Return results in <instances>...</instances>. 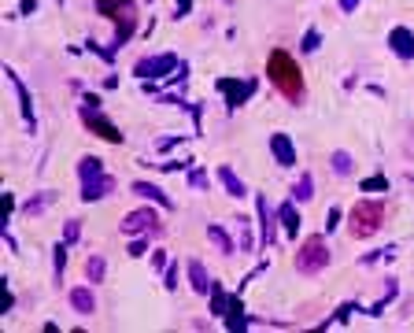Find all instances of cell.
<instances>
[{
	"instance_id": "33",
	"label": "cell",
	"mask_w": 414,
	"mask_h": 333,
	"mask_svg": "<svg viewBox=\"0 0 414 333\" xmlns=\"http://www.w3.org/2000/svg\"><path fill=\"white\" fill-rule=\"evenodd\" d=\"M85 48H89V52H97L104 63H115V56H119V52H115V48L108 45V48H104V45H97V41H85Z\"/></svg>"
},
{
	"instance_id": "41",
	"label": "cell",
	"mask_w": 414,
	"mask_h": 333,
	"mask_svg": "<svg viewBox=\"0 0 414 333\" xmlns=\"http://www.w3.org/2000/svg\"><path fill=\"white\" fill-rule=\"evenodd\" d=\"M181 141H185V137H178V134H174V137H163V141H159V145H155V148H159V152H171L174 145H181Z\"/></svg>"
},
{
	"instance_id": "25",
	"label": "cell",
	"mask_w": 414,
	"mask_h": 333,
	"mask_svg": "<svg viewBox=\"0 0 414 333\" xmlns=\"http://www.w3.org/2000/svg\"><path fill=\"white\" fill-rule=\"evenodd\" d=\"M67 241H59L56 248H52V274H56V285H63V271H67Z\"/></svg>"
},
{
	"instance_id": "23",
	"label": "cell",
	"mask_w": 414,
	"mask_h": 333,
	"mask_svg": "<svg viewBox=\"0 0 414 333\" xmlns=\"http://www.w3.org/2000/svg\"><path fill=\"white\" fill-rule=\"evenodd\" d=\"M207 237H211V245L222 252V255H233V237L226 234V226H218V222H211L207 226Z\"/></svg>"
},
{
	"instance_id": "27",
	"label": "cell",
	"mask_w": 414,
	"mask_h": 333,
	"mask_svg": "<svg viewBox=\"0 0 414 333\" xmlns=\"http://www.w3.org/2000/svg\"><path fill=\"white\" fill-rule=\"evenodd\" d=\"M292 200H300V204L315 200V178H310V174H300V178H296V185H292Z\"/></svg>"
},
{
	"instance_id": "24",
	"label": "cell",
	"mask_w": 414,
	"mask_h": 333,
	"mask_svg": "<svg viewBox=\"0 0 414 333\" xmlns=\"http://www.w3.org/2000/svg\"><path fill=\"white\" fill-rule=\"evenodd\" d=\"M104 274H108V260H104V255H89L85 260V281L89 285H100Z\"/></svg>"
},
{
	"instance_id": "38",
	"label": "cell",
	"mask_w": 414,
	"mask_h": 333,
	"mask_svg": "<svg viewBox=\"0 0 414 333\" xmlns=\"http://www.w3.org/2000/svg\"><path fill=\"white\" fill-rule=\"evenodd\" d=\"M192 11V0H174V19H185Z\"/></svg>"
},
{
	"instance_id": "37",
	"label": "cell",
	"mask_w": 414,
	"mask_h": 333,
	"mask_svg": "<svg viewBox=\"0 0 414 333\" xmlns=\"http://www.w3.org/2000/svg\"><path fill=\"white\" fill-rule=\"evenodd\" d=\"M189 185H192V189H204V193H207V185H211V182H207L204 171H192V174H189Z\"/></svg>"
},
{
	"instance_id": "10",
	"label": "cell",
	"mask_w": 414,
	"mask_h": 333,
	"mask_svg": "<svg viewBox=\"0 0 414 333\" xmlns=\"http://www.w3.org/2000/svg\"><path fill=\"white\" fill-rule=\"evenodd\" d=\"M115 174H100V178H93V182H82V193H78V200L82 204H97V200H104V197H111L115 193Z\"/></svg>"
},
{
	"instance_id": "8",
	"label": "cell",
	"mask_w": 414,
	"mask_h": 333,
	"mask_svg": "<svg viewBox=\"0 0 414 333\" xmlns=\"http://www.w3.org/2000/svg\"><path fill=\"white\" fill-rule=\"evenodd\" d=\"M122 234L129 237H137V234H163V226H159V211L148 208V200H145V208H137V211H129L122 215Z\"/></svg>"
},
{
	"instance_id": "45",
	"label": "cell",
	"mask_w": 414,
	"mask_h": 333,
	"mask_svg": "<svg viewBox=\"0 0 414 333\" xmlns=\"http://www.w3.org/2000/svg\"><path fill=\"white\" fill-rule=\"evenodd\" d=\"M34 8H37V0H22V4H19V11H22V15H30Z\"/></svg>"
},
{
	"instance_id": "21",
	"label": "cell",
	"mask_w": 414,
	"mask_h": 333,
	"mask_svg": "<svg viewBox=\"0 0 414 333\" xmlns=\"http://www.w3.org/2000/svg\"><path fill=\"white\" fill-rule=\"evenodd\" d=\"M189 285H192V292H211V278H207V271H204V263L200 260H192L189 263Z\"/></svg>"
},
{
	"instance_id": "35",
	"label": "cell",
	"mask_w": 414,
	"mask_h": 333,
	"mask_svg": "<svg viewBox=\"0 0 414 333\" xmlns=\"http://www.w3.org/2000/svg\"><path fill=\"white\" fill-rule=\"evenodd\" d=\"M163 289H178V263H166V271H163Z\"/></svg>"
},
{
	"instance_id": "2",
	"label": "cell",
	"mask_w": 414,
	"mask_h": 333,
	"mask_svg": "<svg viewBox=\"0 0 414 333\" xmlns=\"http://www.w3.org/2000/svg\"><path fill=\"white\" fill-rule=\"evenodd\" d=\"M97 11H100V15H108V19L115 22L111 48L119 52V48L129 41V37L137 34V4H134V0H97Z\"/></svg>"
},
{
	"instance_id": "13",
	"label": "cell",
	"mask_w": 414,
	"mask_h": 333,
	"mask_svg": "<svg viewBox=\"0 0 414 333\" xmlns=\"http://www.w3.org/2000/svg\"><path fill=\"white\" fill-rule=\"evenodd\" d=\"M129 189H134V197H141V200L155 204V208H163V211H174V200L166 197V193H163L159 185H152V182H134Z\"/></svg>"
},
{
	"instance_id": "39",
	"label": "cell",
	"mask_w": 414,
	"mask_h": 333,
	"mask_svg": "<svg viewBox=\"0 0 414 333\" xmlns=\"http://www.w3.org/2000/svg\"><path fill=\"white\" fill-rule=\"evenodd\" d=\"M11 211H15V197L4 193V229H8V222H11Z\"/></svg>"
},
{
	"instance_id": "42",
	"label": "cell",
	"mask_w": 414,
	"mask_h": 333,
	"mask_svg": "<svg viewBox=\"0 0 414 333\" xmlns=\"http://www.w3.org/2000/svg\"><path fill=\"white\" fill-rule=\"evenodd\" d=\"M11 307H15V297H11L8 281H4V307H0V315H11Z\"/></svg>"
},
{
	"instance_id": "31",
	"label": "cell",
	"mask_w": 414,
	"mask_h": 333,
	"mask_svg": "<svg viewBox=\"0 0 414 333\" xmlns=\"http://www.w3.org/2000/svg\"><path fill=\"white\" fill-rule=\"evenodd\" d=\"M78 237H82V222L67 219V222H63V241H67V245H78Z\"/></svg>"
},
{
	"instance_id": "9",
	"label": "cell",
	"mask_w": 414,
	"mask_h": 333,
	"mask_svg": "<svg viewBox=\"0 0 414 333\" xmlns=\"http://www.w3.org/2000/svg\"><path fill=\"white\" fill-rule=\"evenodd\" d=\"M4 78L11 82V89H15V93H19V108H22V122H26V130H37V119H34V97H30V89H26L22 85V78H19V74L15 71H11V67H4Z\"/></svg>"
},
{
	"instance_id": "3",
	"label": "cell",
	"mask_w": 414,
	"mask_h": 333,
	"mask_svg": "<svg viewBox=\"0 0 414 333\" xmlns=\"http://www.w3.org/2000/svg\"><path fill=\"white\" fill-rule=\"evenodd\" d=\"M329 245H326V237L322 234H310V237H304L300 241V248H296V255H292V267L300 271L304 278H315V274H322L329 267Z\"/></svg>"
},
{
	"instance_id": "1",
	"label": "cell",
	"mask_w": 414,
	"mask_h": 333,
	"mask_svg": "<svg viewBox=\"0 0 414 333\" xmlns=\"http://www.w3.org/2000/svg\"><path fill=\"white\" fill-rule=\"evenodd\" d=\"M266 78H270V85H274L292 108H300L304 100H307L304 71H300V63L292 59V52H285V48H274V52L266 56Z\"/></svg>"
},
{
	"instance_id": "26",
	"label": "cell",
	"mask_w": 414,
	"mask_h": 333,
	"mask_svg": "<svg viewBox=\"0 0 414 333\" xmlns=\"http://www.w3.org/2000/svg\"><path fill=\"white\" fill-rule=\"evenodd\" d=\"M207 311L218 315V318H226V311H229V292L222 285H211V304H207Z\"/></svg>"
},
{
	"instance_id": "44",
	"label": "cell",
	"mask_w": 414,
	"mask_h": 333,
	"mask_svg": "<svg viewBox=\"0 0 414 333\" xmlns=\"http://www.w3.org/2000/svg\"><path fill=\"white\" fill-rule=\"evenodd\" d=\"M336 4H341V11H344V15H352V11L362 4V0H336Z\"/></svg>"
},
{
	"instance_id": "43",
	"label": "cell",
	"mask_w": 414,
	"mask_h": 333,
	"mask_svg": "<svg viewBox=\"0 0 414 333\" xmlns=\"http://www.w3.org/2000/svg\"><path fill=\"white\" fill-rule=\"evenodd\" d=\"M152 267L155 271H166V252H152Z\"/></svg>"
},
{
	"instance_id": "16",
	"label": "cell",
	"mask_w": 414,
	"mask_h": 333,
	"mask_svg": "<svg viewBox=\"0 0 414 333\" xmlns=\"http://www.w3.org/2000/svg\"><path fill=\"white\" fill-rule=\"evenodd\" d=\"M278 222H281V234L285 237H300V226H304V219H300V211L292 208V200H285L281 208H278Z\"/></svg>"
},
{
	"instance_id": "40",
	"label": "cell",
	"mask_w": 414,
	"mask_h": 333,
	"mask_svg": "<svg viewBox=\"0 0 414 333\" xmlns=\"http://www.w3.org/2000/svg\"><path fill=\"white\" fill-rule=\"evenodd\" d=\"M237 226H241V245H244V248H252V234H248V219H237Z\"/></svg>"
},
{
	"instance_id": "6",
	"label": "cell",
	"mask_w": 414,
	"mask_h": 333,
	"mask_svg": "<svg viewBox=\"0 0 414 333\" xmlns=\"http://www.w3.org/2000/svg\"><path fill=\"white\" fill-rule=\"evenodd\" d=\"M178 67V56L174 52H159V56H145V59H137L134 63V78L141 82H163V78H171Z\"/></svg>"
},
{
	"instance_id": "32",
	"label": "cell",
	"mask_w": 414,
	"mask_h": 333,
	"mask_svg": "<svg viewBox=\"0 0 414 333\" xmlns=\"http://www.w3.org/2000/svg\"><path fill=\"white\" fill-rule=\"evenodd\" d=\"M318 45H322V34H318V30H307L304 41H300V52L310 56V52H318Z\"/></svg>"
},
{
	"instance_id": "18",
	"label": "cell",
	"mask_w": 414,
	"mask_h": 333,
	"mask_svg": "<svg viewBox=\"0 0 414 333\" xmlns=\"http://www.w3.org/2000/svg\"><path fill=\"white\" fill-rule=\"evenodd\" d=\"M218 182H222V189H226L233 200H244V197H248V185H244L241 178L233 174V166H218Z\"/></svg>"
},
{
	"instance_id": "30",
	"label": "cell",
	"mask_w": 414,
	"mask_h": 333,
	"mask_svg": "<svg viewBox=\"0 0 414 333\" xmlns=\"http://www.w3.org/2000/svg\"><path fill=\"white\" fill-rule=\"evenodd\" d=\"M381 260H396V245H385V248H373V252H366L362 255V267H373V263H381Z\"/></svg>"
},
{
	"instance_id": "15",
	"label": "cell",
	"mask_w": 414,
	"mask_h": 333,
	"mask_svg": "<svg viewBox=\"0 0 414 333\" xmlns=\"http://www.w3.org/2000/svg\"><path fill=\"white\" fill-rule=\"evenodd\" d=\"M255 215H259V237H263V248L274 245V211H270L266 197H255Z\"/></svg>"
},
{
	"instance_id": "11",
	"label": "cell",
	"mask_w": 414,
	"mask_h": 333,
	"mask_svg": "<svg viewBox=\"0 0 414 333\" xmlns=\"http://www.w3.org/2000/svg\"><path fill=\"white\" fill-rule=\"evenodd\" d=\"M388 48H392L396 59L411 63L414 59V34L407 27H392V30H388Z\"/></svg>"
},
{
	"instance_id": "14",
	"label": "cell",
	"mask_w": 414,
	"mask_h": 333,
	"mask_svg": "<svg viewBox=\"0 0 414 333\" xmlns=\"http://www.w3.org/2000/svg\"><path fill=\"white\" fill-rule=\"evenodd\" d=\"M56 200H59V193H56V189H37V193H34L30 200H26V204H22V215H26V219H37V215H45V211H48Z\"/></svg>"
},
{
	"instance_id": "5",
	"label": "cell",
	"mask_w": 414,
	"mask_h": 333,
	"mask_svg": "<svg viewBox=\"0 0 414 333\" xmlns=\"http://www.w3.org/2000/svg\"><path fill=\"white\" fill-rule=\"evenodd\" d=\"M78 119H82V126L89 134L100 137V141H108V145H122V141H126L119 126L100 111V104H82V108H78Z\"/></svg>"
},
{
	"instance_id": "36",
	"label": "cell",
	"mask_w": 414,
	"mask_h": 333,
	"mask_svg": "<svg viewBox=\"0 0 414 333\" xmlns=\"http://www.w3.org/2000/svg\"><path fill=\"white\" fill-rule=\"evenodd\" d=\"M341 219H344V211H341V208H333V211L326 215V234H333V229H341Z\"/></svg>"
},
{
	"instance_id": "7",
	"label": "cell",
	"mask_w": 414,
	"mask_h": 333,
	"mask_svg": "<svg viewBox=\"0 0 414 333\" xmlns=\"http://www.w3.org/2000/svg\"><path fill=\"white\" fill-rule=\"evenodd\" d=\"M218 93L226 97L229 111H237L259 93V78H218Z\"/></svg>"
},
{
	"instance_id": "20",
	"label": "cell",
	"mask_w": 414,
	"mask_h": 333,
	"mask_svg": "<svg viewBox=\"0 0 414 333\" xmlns=\"http://www.w3.org/2000/svg\"><path fill=\"white\" fill-rule=\"evenodd\" d=\"M329 166H333L336 178H352L355 174V160H352V152H344V148H336L329 156Z\"/></svg>"
},
{
	"instance_id": "4",
	"label": "cell",
	"mask_w": 414,
	"mask_h": 333,
	"mask_svg": "<svg viewBox=\"0 0 414 333\" xmlns=\"http://www.w3.org/2000/svg\"><path fill=\"white\" fill-rule=\"evenodd\" d=\"M381 222H385V204H381V200H373V197L352 204V211H348V229H352V237H355V241L373 237V234L381 229Z\"/></svg>"
},
{
	"instance_id": "34",
	"label": "cell",
	"mask_w": 414,
	"mask_h": 333,
	"mask_svg": "<svg viewBox=\"0 0 414 333\" xmlns=\"http://www.w3.org/2000/svg\"><path fill=\"white\" fill-rule=\"evenodd\" d=\"M129 255H148V234H137L129 241Z\"/></svg>"
},
{
	"instance_id": "12",
	"label": "cell",
	"mask_w": 414,
	"mask_h": 333,
	"mask_svg": "<svg viewBox=\"0 0 414 333\" xmlns=\"http://www.w3.org/2000/svg\"><path fill=\"white\" fill-rule=\"evenodd\" d=\"M270 156H274L278 166H296V145H292V137L289 134H270Z\"/></svg>"
},
{
	"instance_id": "29",
	"label": "cell",
	"mask_w": 414,
	"mask_h": 333,
	"mask_svg": "<svg viewBox=\"0 0 414 333\" xmlns=\"http://www.w3.org/2000/svg\"><path fill=\"white\" fill-rule=\"evenodd\" d=\"M359 189H362L366 197H373V193H388V178H385V174H370V178H362V182H359Z\"/></svg>"
},
{
	"instance_id": "22",
	"label": "cell",
	"mask_w": 414,
	"mask_h": 333,
	"mask_svg": "<svg viewBox=\"0 0 414 333\" xmlns=\"http://www.w3.org/2000/svg\"><path fill=\"white\" fill-rule=\"evenodd\" d=\"M396 292H399V281H396V278H388V281H385V297H381L378 304L362 307V311H366L370 318H381V315H385V307H388V300H392V297H396Z\"/></svg>"
},
{
	"instance_id": "17",
	"label": "cell",
	"mask_w": 414,
	"mask_h": 333,
	"mask_svg": "<svg viewBox=\"0 0 414 333\" xmlns=\"http://www.w3.org/2000/svg\"><path fill=\"white\" fill-rule=\"evenodd\" d=\"M67 300H71V307L78 315H93L97 311V297H93V289H89V285H74Z\"/></svg>"
},
{
	"instance_id": "19",
	"label": "cell",
	"mask_w": 414,
	"mask_h": 333,
	"mask_svg": "<svg viewBox=\"0 0 414 333\" xmlns=\"http://www.w3.org/2000/svg\"><path fill=\"white\" fill-rule=\"evenodd\" d=\"M100 174H108L100 156H82L78 160V182H93V178H100Z\"/></svg>"
},
{
	"instance_id": "28",
	"label": "cell",
	"mask_w": 414,
	"mask_h": 333,
	"mask_svg": "<svg viewBox=\"0 0 414 333\" xmlns=\"http://www.w3.org/2000/svg\"><path fill=\"white\" fill-rule=\"evenodd\" d=\"M355 311H359V304H355V300L341 304V307H336V315H333V318H326V323H322V330H329V326H341V323H348V318H352Z\"/></svg>"
}]
</instances>
